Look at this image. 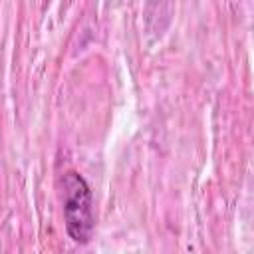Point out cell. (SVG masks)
Wrapping results in <instances>:
<instances>
[{
    "label": "cell",
    "instance_id": "cell-1",
    "mask_svg": "<svg viewBox=\"0 0 254 254\" xmlns=\"http://www.w3.org/2000/svg\"><path fill=\"white\" fill-rule=\"evenodd\" d=\"M60 196L64 204V222L69 238L77 244L89 242L95 226V216L93 194L87 181L75 171L64 173L60 177Z\"/></svg>",
    "mask_w": 254,
    "mask_h": 254
}]
</instances>
